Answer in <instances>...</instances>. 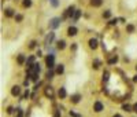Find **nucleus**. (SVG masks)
<instances>
[{
    "label": "nucleus",
    "mask_w": 137,
    "mask_h": 117,
    "mask_svg": "<svg viewBox=\"0 0 137 117\" xmlns=\"http://www.w3.org/2000/svg\"><path fill=\"white\" fill-rule=\"evenodd\" d=\"M53 62H55V55L49 54L45 58V63H47V66H48V69H53Z\"/></svg>",
    "instance_id": "obj_1"
},
{
    "label": "nucleus",
    "mask_w": 137,
    "mask_h": 117,
    "mask_svg": "<svg viewBox=\"0 0 137 117\" xmlns=\"http://www.w3.org/2000/svg\"><path fill=\"white\" fill-rule=\"evenodd\" d=\"M74 12H75V10H74V6H70V7H69V8L65 11V14H63L62 19L67 18V17H74Z\"/></svg>",
    "instance_id": "obj_2"
},
{
    "label": "nucleus",
    "mask_w": 137,
    "mask_h": 117,
    "mask_svg": "<svg viewBox=\"0 0 137 117\" xmlns=\"http://www.w3.org/2000/svg\"><path fill=\"white\" fill-rule=\"evenodd\" d=\"M103 109H104V105L100 101H96L95 105H93V110H95L96 113H100V112H103Z\"/></svg>",
    "instance_id": "obj_3"
},
{
    "label": "nucleus",
    "mask_w": 137,
    "mask_h": 117,
    "mask_svg": "<svg viewBox=\"0 0 137 117\" xmlns=\"http://www.w3.org/2000/svg\"><path fill=\"white\" fill-rule=\"evenodd\" d=\"M61 21H62V18H52L51 22H49V26H51V28H53V29L59 28V25H61Z\"/></svg>",
    "instance_id": "obj_4"
},
{
    "label": "nucleus",
    "mask_w": 137,
    "mask_h": 117,
    "mask_svg": "<svg viewBox=\"0 0 137 117\" xmlns=\"http://www.w3.org/2000/svg\"><path fill=\"white\" fill-rule=\"evenodd\" d=\"M44 94H45V96H47V98L53 99V90H52V87H45Z\"/></svg>",
    "instance_id": "obj_5"
},
{
    "label": "nucleus",
    "mask_w": 137,
    "mask_h": 117,
    "mask_svg": "<svg viewBox=\"0 0 137 117\" xmlns=\"http://www.w3.org/2000/svg\"><path fill=\"white\" fill-rule=\"evenodd\" d=\"M53 39H55V33H53V32H51L49 35H47V37H45V41H44V43H45V46L51 44Z\"/></svg>",
    "instance_id": "obj_6"
},
{
    "label": "nucleus",
    "mask_w": 137,
    "mask_h": 117,
    "mask_svg": "<svg viewBox=\"0 0 137 117\" xmlns=\"http://www.w3.org/2000/svg\"><path fill=\"white\" fill-rule=\"evenodd\" d=\"M19 94H21V88H19L18 85H14V87L11 88V95H12V96H18Z\"/></svg>",
    "instance_id": "obj_7"
},
{
    "label": "nucleus",
    "mask_w": 137,
    "mask_h": 117,
    "mask_svg": "<svg viewBox=\"0 0 137 117\" xmlns=\"http://www.w3.org/2000/svg\"><path fill=\"white\" fill-rule=\"evenodd\" d=\"M77 33H78V29H77L75 26H70V28L67 29V35L69 36H75Z\"/></svg>",
    "instance_id": "obj_8"
},
{
    "label": "nucleus",
    "mask_w": 137,
    "mask_h": 117,
    "mask_svg": "<svg viewBox=\"0 0 137 117\" xmlns=\"http://www.w3.org/2000/svg\"><path fill=\"white\" fill-rule=\"evenodd\" d=\"M97 46H99V43H97V40H96V39L89 40V47H91L92 50H96V48H97Z\"/></svg>",
    "instance_id": "obj_9"
},
{
    "label": "nucleus",
    "mask_w": 137,
    "mask_h": 117,
    "mask_svg": "<svg viewBox=\"0 0 137 117\" xmlns=\"http://www.w3.org/2000/svg\"><path fill=\"white\" fill-rule=\"evenodd\" d=\"M80 99H81V95H80V94H74V95H71V99H70V101L73 103H78Z\"/></svg>",
    "instance_id": "obj_10"
},
{
    "label": "nucleus",
    "mask_w": 137,
    "mask_h": 117,
    "mask_svg": "<svg viewBox=\"0 0 137 117\" xmlns=\"http://www.w3.org/2000/svg\"><path fill=\"white\" fill-rule=\"evenodd\" d=\"M116 62H118V55H112L111 58L107 61V63H108V65H114V63H116Z\"/></svg>",
    "instance_id": "obj_11"
},
{
    "label": "nucleus",
    "mask_w": 137,
    "mask_h": 117,
    "mask_svg": "<svg viewBox=\"0 0 137 117\" xmlns=\"http://www.w3.org/2000/svg\"><path fill=\"white\" fill-rule=\"evenodd\" d=\"M63 72H65V66H63L62 63H61V65H58V66H56V70H55V73H56V75H62Z\"/></svg>",
    "instance_id": "obj_12"
},
{
    "label": "nucleus",
    "mask_w": 137,
    "mask_h": 117,
    "mask_svg": "<svg viewBox=\"0 0 137 117\" xmlns=\"http://www.w3.org/2000/svg\"><path fill=\"white\" fill-rule=\"evenodd\" d=\"M103 3V0H91V4L93 6V7H100Z\"/></svg>",
    "instance_id": "obj_13"
},
{
    "label": "nucleus",
    "mask_w": 137,
    "mask_h": 117,
    "mask_svg": "<svg viewBox=\"0 0 137 117\" xmlns=\"http://www.w3.org/2000/svg\"><path fill=\"white\" fill-rule=\"evenodd\" d=\"M122 109L125 110V112H133V106L128 105V103H123V105H122Z\"/></svg>",
    "instance_id": "obj_14"
},
{
    "label": "nucleus",
    "mask_w": 137,
    "mask_h": 117,
    "mask_svg": "<svg viewBox=\"0 0 137 117\" xmlns=\"http://www.w3.org/2000/svg\"><path fill=\"white\" fill-rule=\"evenodd\" d=\"M4 15L7 17V18H10V17L14 15V11H12L11 8H6V10H4Z\"/></svg>",
    "instance_id": "obj_15"
},
{
    "label": "nucleus",
    "mask_w": 137,
    "mask_h": 117,
    "mask_svg": "<svg viewBox=\"0 0 137 117\" xmlns=\"http://www.w3.org/2000/svg\"><path fill=\"white\" fill-rule=\"evenodd\" d=\"M81 17V10H75V12H74V17H73V21H78V18Z\"/></svg>",
    "instance_id": "obj_16"
},
{
    "label": "nucleus",
    "mask_w": 137,
    "mask_h": 117,
    "mask_svg": "<svg viewBox=\"0 0 137 117\" xmlns=\"http://www.w3.org/2000/svg\"><path fill=\"white\" fill-rule=\"evenodd\" d=\"M56 47H58V50H63L66 47V41H65V40H59L58 46H56Z\"/></svg>",
    "instance_id": "obj_17"
},
{
    "label": "nucleus",
    "mask_w": 137,
    "mask_h": 117,
    "mask_svg": "<svg viewBox=\"0 0 137 117\" xmlns=\"http://www.w3.org/2000/svg\"><path fill=\"white\" fill-rule=\"evenodd\" d=\"M58 95H59V98H66V90L65 88H61L59 90V92H58Z\"/></svg>",
    "instance_id": "obj_18"
},
{
    "label": "nucleus",
    "mask_w": 137,
    "mask_h": 117,
    "mask_svg": "<svg viewBox=\"0 0 137 117\" xmlns=\"http://www.w3.org/2000/svg\"><path fill=\"white\" fill-rule=\"evenodd\" d=\"M100 65H102V62H100L99 59H95V61H93V63H92V66H93L95 69H99Z\"/></svg>",
    "instance_id": "obj_19"
},
{
    "label": "nucleus",
    "mask_w": 137,
    "mask_h": 117,
    "mask_svg": "<svg viewBox=\"0 0 137 117\" xmlns=\"http://www.w3.org/2000/svg\"><path fill=\"white\" fill-rule=\"evenodd\" d=\"M108 80H110V73H108V72H107V70H106V72L103 73V81H104V83H107V81H108Z\"/></svg>",
    "instance_id": "obj_20"
},
{
    "label": "nucleus",
    "mask_w": 137,
    "mask_h": 117,
    "mask_svg": "<svg viewBox=\"0 0 137 117\" xmlns=\"http://www.w3.org/2000/svg\"><path fill=\"white\" fill-rule=\"evenodd\" d=\"M22 6H23V7H26V8L30 7V6H32V0H23V2H22Z\"/></svg>",
    "instance_id": "obj_21"
},
{
    "label": "nucleus",
    "mask_w": 137,
    "mask_h": 117,
    "mask_svg": "<svg viewBox=\"0 0 137 117\" xmlns=\"http://www.w3.org/2000/svg\"><path fill=\"white\" fill-rule=\"evenodd\" d=\"M53 73H55V72H53L52 69H48V72H47V79H52L53 77Z\"/></svg>",
    "instance_id": "obj_22"
},
{
    "label": "nucleus",
    "mask_w": 137,
    "mask_h": 117,
    "mask_svg": "<svg viewBox=\"0 0 137 117\" xmlns=\"http://www.w3.org/2000/svg\"><path fill=\"white\" fill-rule=\"evenodd\" d=\"M23 62H25V55H18V63H19V65H22V63Z\"/></svg>",
    "instance_id": "obj_23"
},
{
    "label": "nucleus",
    "mask_w": 137,
    "mask_h": 117,
    "mask_svg": "<svg viewBox=\"0 0 137 117\" xmlns=\"http://www.w3.org/2000/svg\"><path fill=\"white\" fill-rule=\"evenodd\" d=\"M126 31H128V33H133V32H134V26L128 25V26H126Z\"/></svg>",
    "instance_id": "obj_24"
},
{
    "label": "nucleus",
    "mask_w": 137,
    "mask_h": 117,
    "mask_svg": "<svg viewBox=\"0 0 137 117\" xmlns=\"http://www.w3.org/2000/svg\"><path fill=\"white\" fill-rule=\"evenodd\" d=\"M69 114L71 116V117H82L81 114H78V113H75L74 110H70V113H69Z\"/></svg>",
    "instance_id": "obj_25"
},
{
    "label": "nucleus",
    "mask_w": 137,
    "mask_h": 117,
    "mask_svg": "<svg viewBox=\"0 0 137 117\" xmlns=\"http://www.w3.org/2000/svg\"><path fill=\"white\" fill-rule=\"evenodd\" d=\"M103 17H104V18H110V17H111V11H108V10L104 11L103 12Z\"/></svg>",
    "instance_id": "obj_26"
},
{
    "label": "nucleus",
    "mask_w": 137,
    "mask_h": 117,
    "mask_svg": "<svg viewBox=\"0 0 137 117\" xmlns=\"http://www.w3.org/2000/svg\"><path fill=\"white\" fill-rule=\"evenodd\" d=\"M118 22V18H114V19H110V22H108V25H111V26H114L115 23Z\"/></svg>",
    "instance_id": "obj_27"
},
{
    "label": "nucleus",
    "mask_w": 137,
    "mask_h": 117,
    "mask_svg": "<svg viewBox=\"0 0 137 117\" xmlns=\"http://www.w3.org/2000/svg\"><path fill=\"white\" fill-rule=\"evenodd\" d=\"M22 19H23V17H22L21 14H16V15H15V21H16V22H21Z\"/></svg>",
    "instance_id": "obj_28"
},
{
    "label": "nucleus",
    "mask_w": 137,
    "mask_h": 117,
    "mask_svg": "<svg viewBox=\"0 0 137 117\" xmlns=\"http://www.w3.org/2000/svg\"><path fill=\"white\" fill-rule=\"evenodd\" d=\"M29 98V91H28V90H26V92L25 94H23V95H22V99H28Z\"/></svg>",
    "instance_id": "obj_29"
},
{
    "label": "nucleus",
    "mask_w": 137,
    "mask_h": 117,
    "mask_svg": "<svg viewBox=\"0 0 137 117\" xmlns=\"http://www.w3.org/2000/svg\"><path fill=\"white\" fill-rule=\"evenodd\" d=\"M36 44H37V43H36L34 40H33V41H30V44H29V48H34Z\"/></svg>",
    "instance_id": "obj_30"
},
{
    "label": "nucleus",
    "mask_w": 137,
    "mask_h": 117,
    "mask_svg": "<svg viewBox=\"0 0 137 117\" xmlns=\"http://www.w3.org/2000/svg\"><path fill=\"white\" fill-rule=\"evenodd\" d=\"M51 3H52V6H53V7H58V4H59V3H58V0H51Z\"/></svg>",
    "instance_id": "obj_31"
},
{
    "label": "nucleus",
    "mask_w": 137,
    "mask_h": 117,
    "mask_svg": "<svg viewBox=\"0 0 137 117\" xmlns=\"http://www.w3.org/2000/svg\"><path fill=\"white\" fill-rule=\"evenodd\" d=\"M12 112H14V109H12L11 106H8V108H7V113H8V114H11Z\"/></svg>",
    "instance_id": "obj_32"
},
{
    "label": "nucleus",
    "mask_w": 137,
    "mask_h": 117,
    "mask_svg": "<svg viewBox=\"0 0 137 117\" xmlns=\"http://www.w3.org/2000/svg\"><path fill=\"white\" fill-rule=\"evenodd\" d=\"M16 110H18V116H16V117H22V116H23L22 110H21V109H16Z\"/></svg>",
    "instance_id": "obj_33"
},
{
    "label": "nucleus",
    "mask_w": 137,
    "mask_h": 117,
    "mask_svg": "<svg viewBox=\"0 0 137 117\" xmlns=\"http://www.w3.org/2000/svg\"><path fill=\"white\" fill-rule=\"evenodd\" d=\"M62 114H61V112H59V110H56L55 112V117H61Z\"/></svg>",
    "instance_id": "obj_34"
},
{
    "label": "nucleus",
    "mask_w": 137,
    "mask_h": 117,
    "mask_svg": "<svg viewBox=\"0 0 137 117\" xmlns=\"http://www.w3.org/2000/svg\"><path fill=\"white\" fill-rule=\"evenodd\" d=\"M133 112L137 113V103H134V105H133Z\"/></svg>",
    "instance_id": "obj_35"
},
{
    "label": "nucleus",
    "mask_w": 137,
    "mask_h": 117,
    "mask_svg": "<svg viewBox=\"0 0 137 117\" xmlns=\"http://www.w3.org/2000/svg\"><path fill=\"white\" fill-rule=\"evenodd\" d=\"M71 50H73V51H75V50H77V44H75V43L71 46Z\"/></svg>",
    "instance_id": "obj_36"
},
{
    "label": "nucleus",
    "mask_w": 137,
    "mask_h": 117,
    "mask_svg": "<svg viewBox=\"0 0 137 117\" xmlns=\"http://www.w3.org/2000/svg\"><path fill=\"white\" fill-rule=\"evenodd\" d=\"M133 83H137V75L133 76Z\"/></svg>",
    "instance_id": "obj_37"
},
{
    "label": "nucleus",
    "mask_w": 137,
    "mask_h": 117,
    "mask_svg": "<svg viewBox=\"0 0 137 117\" xmlns=\"http://www.w3.org/2000/svg\"><path fill=\"white\" fill-rule=\"evenodd\" d=\"M112 117H122V116H121V114H114Z\"/></svg>",
    "instance_id": "obj_38"
},
{
    "label": "nucleus",
    "mask_w": 137,
    "mask_h": 117,
    "mask_svg": "<svg viewBox=\"0 0 137 117\" xmlns=\"http://www.w3.org/2000/svg\"><path fill=\"white\" fill-rule=\"evenodd\" d=\"M136 70H137V66H136Z\"/></svg>",
    "instance_id": "obj_39"
}]
</instances>
